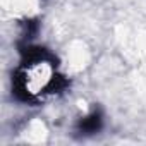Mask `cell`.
<instances>
[{"mask_svg":"<svg viewBox=\"0 0 146 146\" xmlns=\"http://www.w3.org/2000/svg\"><path fill=\"white\" fill-rule=\"evenodd\" d=\"M103 125V117H102V112L100 110H93L90 112L86 117H83L78 125H76V131L81 134V136H90V134H95L102 129Z\"/></svg>","mask_w":146,"mask_h":146,"instance_id":"obj_1","label":"cell"}]
</instances>
